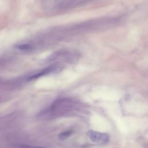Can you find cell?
<instances>
[{
	"instance_id": "cell-4",
	"label": "cell",
	"mask_w": 148,
	"mask_h": 148,
	"mask_svg": "<svg viewBox=\"0 0 148 148\" xmlns=\"http://www.w3.org/2000/svg\"><path fill=\"white\" fill-rule=\"evenodd\" d=\"M72 133H73V131L71 130H68V131L62 132L58 135V139L61 140H65L68 138H69L72 134Z\"/></svg>"
},
{
	"instance_id": "cell-1",
	"label": "cell",
	"mask_w": 148,
	"mask_h": 148,
	"mask_svg": "<svg viewBox=\"0 0 148 148\" xmlns=\"http://www.w3.org/2000/svg\"><path fill=\"white\" fill-rule=\"evenodd\" d=\"M79 103L69 98L58 99L51 104L49 108L42 111L40 116L52 117L72 112L73 109H79Z\"/></svg>"
},
{
	"instance_id": "cell-5",
	"label": "cell",
	"mask_w": 148,
	"mask_h": 148,
	"mask_svg": "<svg viewBox=\"0 0 148 148\" xmlns=\"http://www.w3.org/2000/svg\"><path fill=\"white\" fill-rule=\"evenodd\" d=\"M17 48L21 50H27L30 49L31 46L29 45H25V44L20 45L17 46Z\"/></svg>"
},
{
	"instance_id": "cell-6",
	"label": "cell",
	"mask_w": 148,
	"mask_h": 148,
	"mask_svg": "<svg viewBox=\"0 0 148 148\" xmlns=\"http://www.w3.org/2000/svg\"><path fill=\"white\" fill-rule=\"evenodd\" d=\"M20 148H46V147L31 146V145H21L20 146Z\"/></svg>"
},
{
	"instance_id": "cell-2",
	"label": "cell",
	"mask_w": 148,
	"mask_h": 148,
	"mask_svg": "<svg viewBox=\"0 0 148 148\" xmlns=\"http://www.w3.org/2000/svg\"><path fill=\"white\" fill-rule=\"evenodd\" d=\"M87 136L92 141L97 144H105L109 139V135L106 133L90 130L87 132Z\"/></svg>"
},
{
	"instance_id": "cell-3",
	"label": "cell",
	"mask_w": 148,
	"mask_h": 148,
	"mask_svg": "<svg viewBox=\"0 0 148 148\" xmlns=\"http://www.w3.org/2000/svg\"><path fill=\"white\" fill-rule=\"evenodd\" d=\"M55 70H57V68H54L53 66H50V67H48L45 69H43L42 72L35 74L32 76H31L30 77L28 78V80H34V79H36L38 78H39V77L49 74L52 72H54Z\"/></svg>"
}]
</instances>
